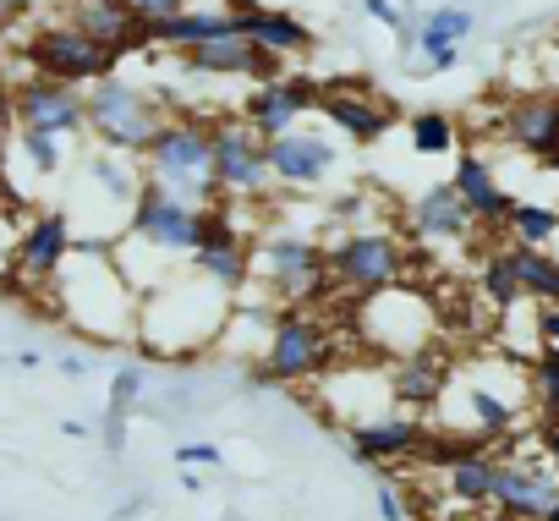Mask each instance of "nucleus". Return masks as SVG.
<instances>
[{"label":"nucleus","mask_w":559,"mask_h":521,"mask_svg":"<svg viewBox=\"0 0 559 521\" xmlns=\"http://www.w3.org/2000/svg\"><path fill=\"white\" fill-rule=\"evenodd\" d=\"M330 281L352 297L384 292L395 281H406V247L395 230H346L330 247Z\"/></svg>","instance_id":"8"},{"label":"nucleus","mask_w":559,"mask_h":521,"mask_svg":"<svg viewBox=\"0 0 559 521\" xmlns=\"http://www.w3.org/2000/svg\"><path fill=\"white\" fill-rule=\"evenodd\" d=\"M532 401L526 368H515V357H472V363H450L439 401L428 406L433 428H444V439H504L510 428H521V412Z\"/></svg>","instance_id":"1"},{"label":"nucleus","mask_w":559,"mask_h":521,"mask_svg":"<svg viewBox=\"0 0 559 521\" xmlns=\"http://www.w3.org/2000/svg\"><path fill=\"white\" fill-rule=\"evenodd\" d=\"M504 258H510L515 286H521L526 303H537V308H554L559 303V258H548V247H515L510 241Z\"/></svg>","instance_id":"27"},{"label":"nucleus","mask_w":559,"mask_h":521,"mask_svg":"<svg viewBox=\"0 0 559 521\" xmlns=\"http://www.w3.org/2000/svg\"><path fill=\"white\" fill-rule=\"evenodd\" d=\"M258 138H280V132H292L297 121L319 116V83L313 78H269V83H252V94L241 99L236 110Z\"/></svg>","instance_id":"12"},{"label":"nucleus","mask_w":559,"mask_h":521,"mask_svg":"<svg viewBox=\"0 0 559 521\" xmlns=\"http://www.w3.org/2000/svg\"><path fill=\"white\" fill-rule=\"evenodd\" d=\"M543 461H548V472L559 477V412L543 423Z\"/></svg>","instance_id":"40"},{"label":"nucleus","mask_w":559,"mask_h":521,"mask_svg":"<svg viewBox=\"0 0 559 521\" xmlns=\"http://www.w3.org/2000/svg\"><path fill=\"white\" fill-rule=\"evenodd\" d=\"M263 154H269V176L274 187H286V192H313L335 176L341 165V149L330 132L319 127H292V132H280V138H263Z\"/></svg>","instance_id":"11"},{"label":"nucleus","mask_w":559,"mask_h":521,"mask_svg":"<svg viewBox=\"0 0 559 521\" xmlns=\"http://www.w3.org/2000/svg\"><path fill=\"white\" fill-rule=\"evenodd\" d=\"M412 236L417 241H428V247H455V241H466L472 236V214L461 209V198H455V187L450 181H439V187H428V192H417L412 198Z\"/></svg>","instance_id":"24"},{"label":"nucleus","mask_w":559,"mask_h":521,"mask_svg":"<svg viewBox=\"0 0 559 521\" xmlns=\"http://www.w3.org/2000/svg\"><path fill=\"white\" fill-rule=\"evenodd\" d=\"M477 292L504 313V308H521L526 297H521V286H515V270H510V258L504 252H493L488 264H483V275H477Z\"/></svg>","instance_id":"33"},{"label":"nucleus","mask_w":559,"mask_h":521,"mask_svg":"<svg viewBox=\"0 0 559 521\" xmlns=\"http://www.w3.org/2000/svg\"><path fill=\"white\" fill-rule=\"evenodd\" d=\"M7 7H12V17H34L39 7H50V0H7Z\"/></svg>","instance_id":"42"},{"label":"nucleus","mask_w":559,"mask_h":521,"mask_svg":"<svg viewBox=\"0 0 559 521\" xmlns=\"http://www.w3.org/2000/svg\"><path fill=\"white\" fill-rule=\"evenodd\" d=\"M67 138H50V132H23L17 127V149H23V159L34 165V176H56L61 170V159H67V149H61Z\"/></svg>","instance_id":"35"},{"label":"nucleus","mask_w":559,"mask_h":521,"mask_svg":"<svg viewBox=\"0 0 559 521\" xmlns=\"http://www.w3.org/2000/svg\"><path fill=\"white\" fill-rule=\"evenodd\" d=\"M472 34H477V12L472 7H433V12L417 17V45L412 50H423L428 72H450Z\"/></svg>","instance_id":"22"},{"label":"nucleus","mask_w":559,"mask_h":521,"mask_svg":"<svg viewBox=\"0 0 559 521\" xmlns=\"http://www.w3.org/2000/svg\"><path fill=\"white\" fill-rule=\"evenodd\" d=\"M159 121H165V105L154 99V88L132 83L127 72H110V78L83 88V132L105 154H132L138 159Z\"/></svg>","instance_id":"3"},{"label":"nucleus","mask_w":559,"mask_h":521,"mask_svg":"<svg viewBox=\"0 0 559 521\" xmlns=\"http://www.w3.org/2000/svg\"><path fill=\"white\" fill-rule=\"evenodd\" d=\"M526 384H532V401L554 417L559 412V346H548L526 363Z\"/></svg>","instance_id":"34"},{"label":"nucleus","mask_w":559,"mask_h":521,"mask_svg":"<svg viewBox=\"0 0 559 521\" xmlns=\"http://www.w3.org/2000/svg\"><path fill=\"white\" fill-rule=\"evenodd\" d=\"M357 214H362V198H357V192H352V198H335V203H330V220H357Z\"/></svg>","instance_id":"41"},{"label":"nucleus","mask_w":559,"mask_h":521,"mask_svg":"<svg viewBox=\"0 0 559 521\" xmlns=\"http://www.w3.org/2000/svg\"><path fill=\"white\" fill-rule=\"evenodd\" d=\"M192 0H127V12L138 17V23H159V17H176V12H187Z\"/></svg>","instance_id":"36"},{"label":"nucleus","mask_w":559,"mask_h":521,"mask_svg":"<svg viewBox=\"0 0 559 521\" xmlns=\"http://www.w3.org/2000/svg\"><path fill=\"white\" fill-rule=\"evenodd\" d=\"M493 472H499V461L488 455V445L483 450H466L461 461H450V477H444V488H450V499L455 505H488V494H493Z\"/></svg>","instance_id":"28"},{"label":"nucleus","mask_w":559,"mask_h":521,"mask_svg":"<svg viewBox=\"0 0 559 521\" xmlns=\"http://www.w3.org/2000/svg\"><path fill=\"white\" fill-rule=\"evenodd\" d=\"M319 116L341 132V138H352V143H379L384 138V127L395 121V110L390 105H373V99H362L352 83H319Z\"/></svg>","instance_id":"20"},{"label":"nucleus","mask_w":559,"mask_h":521,"mask_svg":"<svg viewBox=\"0 0 559 521\" xmlns=\"http://www.w3.org/2000/svg\"><path fill=\"white\" fill-rule=\"evenodd\" d=\"M143 395V368H121L110 379V406H105V450H121L127 445V412L138 406Z\"/></svg>","instance_id":"31"},{"label":"nucleus","mask_w":559,"mask_h":521,"mask_svg":"<svg viewBox=\"0 0 559 521\" xmlns=\"http://www.w3.org/2000/svg\"><path fill=\"white\" fill-rule=\"evenodd\" d=\"M554 499H559V477L548 472V461H499V472H493V494H488V505L504 516V521H543L548 510H554Z\"/></svg>","instance_id":"13"},{"label":"nucleus","mask_w":559,"mask_h":521,"mask_svg":"<svg viewBox=\"0 0 559 521\" xmlns=\"http://www.w3.org/2000/svg\"><path fill=\"white\" fill-rule=\"evenodd\" d=\"M236 34L263 45V50H274L280 61L313 50V28L297 12H280V7H247V0H241V7H236Z\"/></svg>","instance_id":"23"},{"label":"nucleus","mask_w":559,"mask_h":521,"mask_svg":"<svg viewBox=\"0 0 559 521\" xmlns=\"http://www.w3.org/2000/svg\"><path fill=\"white\" fill-rule=\"evenodd\" d=\"M258 275H263V286L274 292L280 308H308V303L335 292L330 252L313 236H297V230H274L258 247Z\"/></svg>","instance_id":"6"},{"label":"nucleus","mask_w":559,"mask_h":521,"mask_svg":"<svg viewBox=\"0 0 559 521\" xmlns=\"http://www.w3.org/2000/svg\"><path fill=\"white\" fill-rule=\"evenodd\" d=\"M346 439H352L357 461H368V466H401V461H417V450H423L428 434H423L417 417H406V412H384V417H373V423L346 428Z\"/></svg>","instance_id":"18"},{"label":"nucleus","mask_w":559,"mask_h":521,"mask_svg":"<svg viewBox=\"0 0 559 521\" xmlns=\"http://www.w3.org/2000/svg\"><path fill=\"white\" fill-rule=\"evenodd\" d=\"M176 61L192 78H247V83H269V78H280V67H286L274 50H263V45H252L241 34H225V39L176 50Z\"/></svg>","instance_id":"14"},{"label":"nucleus","mask_w":559,"mask_h":521,"mask_svg":"<svg viewBox=\"0 0 559 521\" xmlns=\"http://www.w3.org/2000/svg\"><path fill=\"white\" fill-rule=\"evenodd\" d=\"M406 132H412V154H423V159H439L455 149V121L444 110H417L406 121Z\"/></svg>","instance_id":"32"},{"label":"nucleus","mask_w":559,"mask_h":521,"mask_svg":"<svg viewBox=\"0 0 559 521\" xmlns=\"http://www.w3.org/2000/svg\"><path fill=\"white\" fill-rule=\"evenodd\" d=\"M362 12H368L373 23H384V28H401V17H406L395 0H362Z\"/></svg>","instance_id":"39"},{"label":"nucleus","mask_w":559,"mask_h":521,"mask_svg":"<svg viewBox=\"0 0 559 521\" xmlns=\"http://www.w3.org/2000/svg\"><path fill=\"white\" fill-rule=\"evenodd\" d=\"M72 247H78V236H72V214L45 209V214H34V220L23 225L17 252H12V270H17L23 281H34V286H50V281L61 275V264L72 258Z\"/></svg>","instance_id":"16"},{"label":"nucleus","mask_w":559,"mask_h":521,"mask_svg":"<svg viewBox=\"0 0 559 521\" xmlns=\"http://www.w3.org/2000/svg\"><path fill=\"white\" fill-rule=\"evenodd\" d=\"M23 56L34 67V78H50V83H72V88H88L110 72H121V56L99 39H88L83 28H72L67 17L61 23H39L28 39H23Z\"/></svg>","instance_id":"7"},{"label":"nucleus","mask_w":559,"mask_h":521,"mask_svg":"<svg viewBox=\"0 0 559 521\" xmlns=\"http://www.w3.org/2000/svg\"><path fill=\"white\" fill-rule=\"evenodd\" d=\"M209 138H214V187H219V198H269L274 192L263 138L241 116L209 121Z\"/></svg>","instance_id":"10"},{"label":"nucleus","mask_w":559,"mask_h":521,"mask_svg":"<svg viewBox=\"0 0 559 521\" xmlns=\"http://www.w3.org/2000/svg\"><path fill=\"white\" fill-rule=\"evenodd\" d=\"M444 374H450V357H444L439 346H423V352H412V357H395V368H390L395 406L428 417V406H433L439 390H444Z\"/></svg>","instance_id":"25"},{"label":"nucleus","mask_w":559,"mask_h":521,"mask_svg":"<svg viewBox=\"0 0 559 521\" xmlns=\"http://www.w3.org/2000/svg\"><path fill=\"white\" fill-rule=\"evenodd\" d=\"M12 116L23 132H50V138H83V88L28 78L12 94Z\"/></svg>","instance_id":"15"},{"label":"nucleus","mask_w":559,"mask_h":521,"mask_svg":"<svg viewBox=\"0 0 559 521\" xmlns=\"http://www.w3.org/2000/svg\"><path fill=\"white\" fill-rule=\"evenodd\" d=\"M258 357H263L252 368L258 384H308L335 368V341H330V324L313 319L308 308H274V324Z\"/></svg>","instance_id":"5"},{"label":"nucleus","mask_w":559,"mask_h":521,"mask_svg":"<svg viewBox=\"0 0 559 521\" xmlns=\"http://www.w3.org/2000/svg\"><path fill=\"white\" fill-rule=\"evenodd\" d=\"M192 247H198V203H187V198H176V192H165L143 176V192H138L127 225H121L116 252H148L165 275H176L170 264L192 258Z\"/></svg>","instance_id":"4"},{"label":"nucleus","mask_w":559,"mask_h":521,"mask_svg":"<svg viewBox=\"0 0 559 521\" xmlns=\"http://www.w3.org/2000/svg\"><path fill=\"white\" fill-rule=\"evenodd\" d=\"M373 505H379V516H384V521H406V505H401V488H395L390 477L379 483V494H373Z\"/></svg>","instance_id":"38"},{"label":"nucleus","mask_w":559,"mask_h":521,"mask_svg":"<svg viewBox=\"0 0 559 521\" xmlns=\"http://www.w3.org/2000/svg\"><path fill=\"white\" fill-rule=\"evenodd\" d=\"M543 521H559V499H554V510H548V516H543Z\"/></svg>","instance_id":"45"},{"label":"nucleus","mask_w":559,"mask_h":521,"mask_svg":"<svg viewBox=\"0 0 559 521\" xmlns=\"http://www.w3.org/2000/svg\"><path fill=\"white\" fill-rule=\"evenodd\" d=\"M143 28H148V45L192 50V45H209V39L236 34V12H225V7H187V12L159 17V23H143Z\"/></svg>","instance_id":"26"},{"label":"nucleus","mask_w":559,"mask_h":521,"mask_svg":"<svg viewBox=\"0 0 559 521\" xmlns=\"http://www.w3.org/2000/svg\"><path fill=\"white\" fill-rule=\"evenodd\" d=\"M192 270L209 275L219 292L241 297L247 281H252V252H247V241H236V247H209V252H192Z\"/></svg>","instance_id":"29"},{"label":"nucleus","mask_w":559,"mask_h":521,"mask_svg":"<svg viewBox=\"0 0 559 521\" xmlns=\"http://www.w3.org/2000/svg\"><path fill=\"white\" fill-rule=\"evenodd\" d=\"M61 434H67V439H88V423H83V417H67Z\"/></svg>","instance_id":"44"},{"label":"nucleus","mask_w":559,"mask_h":521,"mask_svg":"<svg viewBox=\"0 0 559 521\" xmlns=\"http://www.w3.org/2000/svg\"><path fill=\"white\" fill-rule=\"evenodd\" d=\"M362 303L379 308V313H390V324H384V319H379V324H357V335H362L368 352L412 357V352L433 346V308H428V297L412 292L406 281H395V286H384V292H368Z\"/></svg>","instance_id":"9"},{"label":"nucleus","mask_w":559,"mask_h":521,"mask_svg":"<svg viewBox=\"0 0 559 521\" xmlns=\"http://www.w3.org/2000/svg\"><path fill=\"white\" fill-rule=\"evenodd\" d=\"M499 138L521 154H532L537 165L559 170V94H521L504 105Z\"/></svg>","instance_id":"17"},{"label":"nucleus","mask_w":559,"mask_h":521,"mask_svg":"<svg viewBox=\"0 0 559 521\" xmlns=\"http://www.w3.org/2000/svg\"><path fill=\"white\" fill-rule=\"evenodd\" d=\"M67 23L83 28L88 39L110 45L121 61H127L132 50H148V28L127 12V0H67Z\"/></svg>","instance_id":"19"},{"label":"nucleus","mask_w":559,"mask_h":521,"mask_svg":"<svg viewBox=\"0 0 559 521\" xmlns=\"http://www.w3.org/2000/svg\"><path fill=\"white\" fill-rule=\"evenodd\" d=\"M504 230H510L515 247H548V241H559V209H548V203H521V198H515Z\"/></svg>","instance_id":"30"},{"label":"nucleus","mask_w":559,"mask_h":521,"mask_svg":"<svg viewBox=\"0 0 559 521\" xmlns=\"http://www.w3.org/2000/svg\"><path fill=\"white\" fill-rule=\"evenodd\" d=\"M176 461H181V466H225V450L198 439V445H181V450H176Z\"/></svg>","instance_id":"37"},{"label":"nucleus","mask_w":559,"mask_h":521,"mask_svg":"<svg viewBox=\"0 0 559 521\" xmlns=\"http://www.w3.org/2000/svg\"><path fill=\"white\" fill-rule=\"evenodd\" d=\"M143 176L187 203H219V187H214V138H209V121L181 110V116H165L148 138V149L138 154Z\"/></svg>","instance_id":"2"},{"label":"nucleus","mask_w":559,"mask_h":521,"mask_svg":"<svg viewBox=\"0 0 559 521\" xmlns=\"http://www.w3.org/2000/svg\"><path fill=\"white\" fill-rule=\"evenodd\" d=\"M61 374H67V379H83V374H88V357H61Z\"/></svg>","instance_id":"43"},{"label":"nucleus","mask_w":559,"mask_h":521,"mask_svg":"<svg viewBox=\"0 0 559 521\" xmlns=\"http://www.w3.org/2000/svg\"><path fill=\"white\" fill-rule=\"evenodd\" d=\"M450 187H455V198H461V209L472 214V225H488V230H504V220H510V192L499 187V176L488 170V159L483 154H461L455 159V176H450Z\"/></svg>","instance_id":"21"}]
</instances>
